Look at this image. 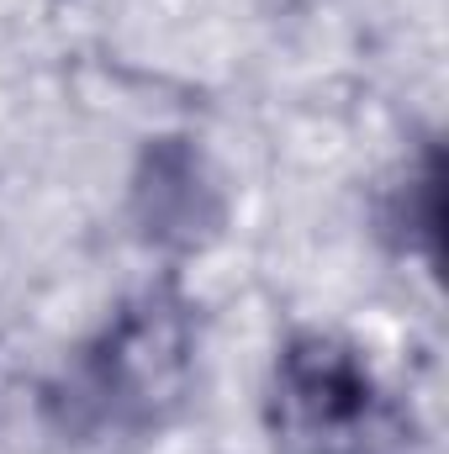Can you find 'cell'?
Returning a JSON list of instances; mask_svg holds the SVG:
<instances>
[{"label":"cell","instance_id":"1","mask_svg":"<svg viewBox=\"0 0 449 454\" xmlns=\"http://www.w3.org/2000/svg\"><path fill=\"white\" fill-rule=\"evenodd\" d=\"M201 317L185 291L148 286L80 343L43 391V418L69 454H143L185 412Z\"/></svg>","mask_w":449,"mask_h":454},{"label":"cell","instance_id":"2","mask_svg":"<svg viewBox=\"0 0 449 454\" xmlns=\"http://www.w3.org/2000/svg\"><path fill=\"white\" fill-rule=\"evenodd\" d=\"M264 428L275 454H407L418 428L375 359L338 333H296L270 364Z\"/></svg>","mask_w":449,"mask_h":454},{"label":"cell","instance_id":"3","mask_svg":"<svg viewBox=\"0 0 449 454\" xmlns=\"http://www.w3.org/2000/svg\"><path fill=\"white\" fill-rule=\"evenodd\" d=\"M386 227L397 232L402 248H413V243L434 248V227H439V159H434V153L423 159L418 175H407V180L391 191Z\"/></svg>","mask_w":449,"mask_h":454}]
</instances>
